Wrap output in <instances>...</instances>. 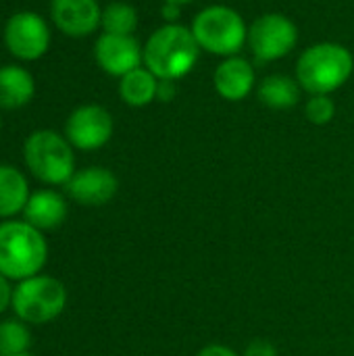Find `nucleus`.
I'll use <instances>...</instances> for the list:
<instances>
[{"label":"nucleus","instance_id":"4","mask_svg":"<svg viewBox=\"0 0 354 356\" xmlns=\"http://www.w3.org/2000/svg\"><path fill=\"white\" fill-rule=\"evenodd\" d=\"M27 171L46 186H65L75 169V148L54 129H35L23 142Z\"/></svg>","mask_w":354,"mask_h":356},{"label":"nucleus","instance_id":"21","mask_svg":"<svg viewBox=\"0 0 354 356\" xmlns=\"http://www.w3.org/2000/svg\"><path fill=\"white\" fill-rule=\"evenodd\" d=\"M305 117L313 125H328L336 117V102L328 94L311 96L305 104Z\"/></svg>","mask_w":354,"mask_h":356},{"label":"nucleus","instance_id":"2","mask_svg":"<svg viewBox=\"0 0 354 356\" xmlns=\"http://www.w3.org/2000/svg\"><path fill=\"white\" fill-rule=\"evenodd\" d=\"M353 52L338 42H319L309 46L296 60V81L309 96L332 94L353 75Z\"/></svg>","mask_w":354,"mask_h":356},{"label":"nucleus","instance_id":"18","mask_svg":"<svg viewBox=\"0 0 354 356\" xmlns=\"http://www.w3.org/2000/svg\"><path fill=\"white\" fill-rule=\"evenodd\" d=\"M159 79L142 65L119 77V98L131 108H144L156 100Z\"/></svg>","mask_w":354,"mask_h":356},{"label":"nucleus","instance_id":"14","mask_svg":"<svg viewBox=\"0 0 354 356\" xmlns=\"http://www.w3.org/2000/svg\"><path fill=\"white\" fill-rule=\"evenodd\" d=\"M69 213L67 200L61 192L56 190H35L31 192L23 217L29 225L38 227L40 232H50L56 229L65 223Z\"/></svg>","mask_w":354,"mask_h":356},{"label":"nucleus","instance_id":"1","mask_svg":"<svg viewBox=\"0 0 354 356\" xmlns=\"http://www.w3.org/2000/svg\"><path fill=\"white\" fill-rule=\"evenodd\" d=\"M200 46L190 27L165 23L154 29L144 44V67L156 79L177 81L190 75L200 58Z\"/></svg>","mask_w":354,"mask_h":356},{"label":"nucleus","instance_id":"23","mask_svg":"<svg viewBox=\"0 0 354 356\" xmlns=\"http://www.w3.org/2000/svg\"><path fill=\"white\" fill-rule=\"evenodd\" d=\"M177 96V86L175 81L169 79H159V88H156V100L161 102H171Z\"/></svg>","mask_w":354,"mask_h":356},{"label":"nucleus","instance_id":"28","mask_svg":"<svg viewBox=\"0 0 354 356\" xmlns=\"http://www.w3.org/2000/svg\"><path fill=\"white\" fill-rule=\"evenodd\" d=\"M15 356H35V355H33V353H29V350H27V353H21V355H15Z\"/></svg>","mask_w":354,"mask_h":356},{"label":"nucleus","instance_id":"19","mask_svg":"<svg viewBox=\"0 0 354 356\" xmlns=\"http://www.w3.org/2000/svg\"><path fill=\"white\" fill-rule=\"evenodd\" d=\"M104 33H115V35H134L138 27V10L129 2H108L102 8V23H100Z\"/></svg>","mask_w":354,"mask_h":356},{"label":"nucleus","instance_id":"8","mask_svg":"<svg viewBox=\"0 0 354 356\" xmlns=\"http://www.w3.org/2000/svg\"><path fill=\"white\" fill-rule=\"evenodd\" d=\"M50 27L35 10H17L10 15L2 29L6 50L23 63L42 58L50 48Z\"/></svg>","mask_w":354,"mask_h":356},{"label":"nucleus","instance_id":"27","mask_svg":"<svg viewBox=\"0 0 354 356\" xmlns=\"http://www.w3.org/2000/svg\"><path fill=\"white\" fill-rule=\"evenodd\" d=\"M163 2H171V4H177V6H188L196 0H163Z\"/></svg>","mask_w":354,"mask_h":356},{"label":"nucleus","instance_id":"13","mask_svg":"<svg viewBox=\"0 0 354 356\" xmlns=\"http://www.w3.org/2000/svg\"><path fill=\"white\" fill-rule=\"evenodd\" d=\"M215 92L227 102H240L250 96L257 86V73L248 58L236 54L223 58L213 73Z\"/></svg>","mask_w":354,"mask_h":356},{"label":"nucleus","instance_id":"25","mask_svg":"<svg viewBox=\"0 0 354 356\" xmlns=\"http://www.w3.org/2000/svg\"><path fill=\"white\" fill-rule=\"evenodd\" d=\"M196 356H242L238 355L236 350H232L230 346H223V344H209L204 348H200Z\"/></svg>","mask_w":354,"mask_h":356},{"label":"nucleus","instance_id":"9","mask_svg":"<svg viewBox=\"0 0 354 356\" xmlns=\"http://www.w3.org/2000/svg\"><path fill=\"white\" fill-rule=\"evenodd\" d=\"M113 115L100 104H81L65 121V138L75 150L92 152L106 146L113 138Z\"/></svg>","mask_w":354,"mask_h":356},{"label":"nucleus","instance_id":"24","mask_svg":"<svg viewBox=\"0 0 354 356\" xmlns=\"http://www.w3.org/2000/svg\"><path fill=\"white\" fill-rule=\"evenodd\" d=\"M13 290L15 288L10 286V280L0 273V315L13 305Z\"/></svg>","mask_w":354,"mask_h":356},{"label":"nucleus","instance_id":"11","mask_svg":"<svg viewBox=\"0 0 354 356\" xmlns=\"http://www.w3.org/2000/svg\"><path fill=\"white\" fill-rule=\"evenodd\" d=\"M65 190L67 196L81 207H102L115 198L119 179L106 167H86L73 173Z\"/></svg>","mask_w":354,"mask_h":356},{"label":"nucleus","instance_id":"22","mask_svg":"<svg viewBox=\"0 0 354 356\" xmlns=\"http://www.w3.org/2000/svg\"><path fill=\"white\" fill-rule=\"evenodd\" d=\"M242 356H277V348L269 340L259 338V340H252L246 346V350H244Z\"/></svg>","mask_w":354,"mask_h":356},{"label":"nucleus","instance_id":"26","mask_svg":"<svg viewBox=\"0 0 354 356\" xmlns=\"http://www.w3.org/2000/svg\"><path fill=\"white\" fill-rule=\"evenodd\" d=\"M179 10H182V6L171 4V2H163V8H161V13H163V17H165L167 23H177L175 19L179 17Z\"/></svg>","mask_w":354,"mask_h":356},{"label":"nucleus","instance_id":"16","mask_svg":"<svg viewBox=\"0 0 354 356\" xmlns=\"http://www.w3.org/2000/svg\"><path fill=\"white\" fill-rule=\"evenodd\" d=\"M31 196L25 173L13 165H0V219H10L23 213Z\"/></svg>","mask_w":354,"mask_h":356},{"label":"nucleus","instance_id":"17","mask_svg":"<svg viewBox=\"0 0 354 356\" xmlns=\"http://www.w3.org/2000/svg\"><path fill=\"white\" fill-rule=\"evenodd\" d=\"M300 83L296 77L284 75V73H273L267 75L259 86H257V96L259 100L273 108V111H288L294 108L300 102Z\"/></svg>","mask_w":354,"mask_h":356},{"label":"nucleus","instance_id":"20","mask_svg":"<svg viewBox=\"0 0 354 356\" xmlns=\"http://www.w3.org/2000/svg\"><path fill=\"white\" fill-rule=\"evenodd\" d=\"M31 346V332L21 319L0 321V356H15L27 353Z\"/></svg>","mask_w":354,"mask_h":356},{"label":"nucleus","instance_id":"7","mask_svg":"<svg viewBox=\"0 0 354 356\" xmlns=\"http://www.w3.org/2000/svg\"><path fill=\"white\" fill-rule=\"evenodd\" d=\"M298 44V27L284 13H265L248 25V42L255 60L273 63L288 56Z\"/></svg>","mask_w":354,"mask_h":356},{"label":"nucleus","instance_id":"12","mask_svg":"<svg viewBox=\"0 0 354 356\" xmlns=\"http://www.w3.org/2000/svg\"><path fill=\"white\" fill-rule=\"evenodd\" d=\"M50 17L65 35L88 38L102 23V6L98 0H50Z\"/></svg>","mask_w":354,"mask_h":356},{"label":"nucleus","instance_id":"10","mask_svg":"<svg viewBox=\"0 0 354 356\" xmlns=\"http://www.w3.org/2000/svg\"><path fill=\"white\" fill-rule=\"evenodd\" d=\"M94 58L104 73L123 77L144 65V46H140L134 35H115L102 31L94 44Z\"/></svg>","mask_w":354,"mask_h":356},{"label":"nucleus","instance_id":"15","mask_svg":"<svg viewBox=\"0 0 354 356\" xmlns=\"http://www.w3.org/2000/svg\"><path fill=\"white\" fill-rule=\"evenodd\" d=\"M35 96V79L23 65H0V111H17Z\"/></svg>","mask_w":354,"mask_h":356},{"label":"nucleus","instance_id":"3","mask_svg":"<svg viewBox=\"0 0 354 356\" xmlns=\"http://www.w3.org/2000/svg\"><path fill=\"white\" fill-rule=\"evenodd\" d=\"M48 261L44 232L25 219H6L0 223V273L10 282H23L38 275Z\"/></svg>","mask_w":354,"mask_h":356},{"label":"nucleus","instance_id":"29","mask_svg":"<svg viewBox=\"0 0 354 356\" xmlns=\"http://www.w3.org/2000/svg\"><path fill=\"white\" fill-rule=\"evenodd\" d=\"M0 131H2V119H0Z\"/></svg>","mask_w":354,"mask_h":356},{"label":"nucleus","instance_id":"6","mask_svg":"<svg viewBox=\"0 0 354 356\" xmlns=\"http://www.w3.org/2000/svg\"><path fill=\"white\" fill-rule=\"evenodd\" d=\"M13 311L27 325L54 321L67 307V288L52 275H33L19 282L13 290Z\"/></svg>","mask_w":354,"mask_h":356},{"label":"nucleus","instance_id":"5","mask_svg":"<svg viewBox=\"0 0 354 356\" xmlns=\"http://www.w3.org/2000/svg\"><path fill=\"white\" fill-rule=\"evenodd\" d=\"M200 50L215 56H236L248 42V25L244 17L225 4L204 6L190 25Z\"/></svg>","mask_w":354,"mask_h":356}]
</instances>
